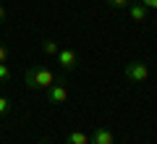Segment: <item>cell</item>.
Listing matches in <instances>:
<instances>
[{
	"instance_id": "cell-1",
	"label": "cell",
	"mask_w": 157,
	"mask_h": 144,
	"mask_svg": "<svg viewBox=\"0 0 157 144\" xmlns=\"http://www.w3.org/2000/svg\"><path fill=\"white\" fill-rule=\"evenodd\" d=\"M55 73L45 66H29L26 68V87L29 89H47L50 84H55Z\"/></svg>"
},
{
	"instance_id": "cell-2",
	"label": "cell",
	"mask_w": 157,
	"mask_h": 144,
	"mask_svg": "<svg viewBox=\"0 0 157 144\" xmlns=\"http://www.w3.org/2000/svg\"><path fill=\"white\" fill-rule=\"evenodd\" d=\"M123 73H126V79L141 84V81H147V79H149V66H147L144 60H131V63H126Z\"/></svg>"
},
{
	"instance_id": "cell-3",
	"label": "cell",
	"mask_w": 157,
	"mask_h": 144,
	"mask_svg": "<svg viewBox=\"0 0 157 144\" xmlns=\"http://www.w3.org/2000/svg\"><path fill=\"white\" fill-rule=\"evenodd\" d=\"M47 100L52 105H60V102L68 100V89H66V79H55V84L47 87Z\"/></svg>"
},
{
	"instance_id": "cell-4",
	"label": "cell",
	"mask_w": 157,
	"mask_h": 144,
	"mask_svg": "<svg viewBox=\"0 0 157 144\" xmlns=\"http://www.w3.org/2000/svg\"><path fill=\"white\" fill-rule=\"evenodd\" d=\"M58 63H60V68L63 71H73V68L78 66V58H76V53L73 50H58Z\"/></svg>"
},
{
	"instance_id": "cell-5",
	"label": "cell",
	"mask_w": 157,
	"mask_h": 144,
	"mask_svg": "<svg viewBox=\"0 0 157 144\" xmlns=\"http://www.w3.org/2000/svg\"><path fill=\"white\" fill-rule=\"evenodd\" d=\"M89 144H115V136H113L107 128H102V126H97L94 131L89 134Z\"/></svg>"
},
{
	"instance_id": "cell-6",
	"label": "cell",
	"mask_w": 157,
	"mask_h": 144,
	"mask_svg": "<svg viewBox=\"0 0 157 144\" xmlns=\"http://www.w3.org/2000/svg\"><path fill=\"white\" fill-rule=\"evenodd\" d=\"M66 144H89V134H84V131H78V128H73V131H68Z\"/></svg>"
},
{
	"instance_id": "cell-7",
	"label": "cell",
	"mask_w": 157,
	"mask_h": 144,
	"mask_svg": "<svg viewBox=\"0 0 157 144\" xmlns=\"http://www.w3.org/2000/svg\"><path fill=\"white\" fill-rule=\"evenodd\" d=\"M128 13H131V18L134 21H147V8L141 6V3H128Z\"/></svg>"
},
{
	"instance_id": "cell-8",
	"label": "cell",
	"mask_w": 157,
	"mask_h": 144,
	"mask_svg": "<svg viewBox=\"0 0 157 144\" xmlns=\"http://www.w3.org/2000/svg\"><path fill=\"white\" fill-rule=\"evenodd\" d=\"M58 50H60V45H58L55 39H45V42H42V53H45V55H58Z\"/></svg>"
},
{
	"instance_id": "cell-9",
	"label": "cell",
	"mask_w": 157,
	"mask_h": 144,
	"mask_svg": "<svg viewBox=\"0 0 157 144\" xmlns=\"http://www.w3.org/2000/svg\"><path fill=\"white\" fill-rule=\"evenodd\" d=\"M11 81V68H8V63H0V84Z\"/></svg>"
},
{
	"instance_id": "cell-10",
	"label": "cell",
	"mask_w": 157,
	"mask_h": 144,
	"mask_svg": "<svg viewBox=\"0 0 157 144\" xmlns=\"http://www.w3.org/2000/svg\"><path fill=\"white\" fill-rule=\"evenodd\" d=\"M11 107H13V102L8 100V97H3V94H0V115H6V113H11Z\"/></svg>"
},
{
	"instance_id": "cell-11",
	"label": "cell",
	"mask_w": 157,
	"mask_h": 144,
	"mask_svg": "<svg viewBox=\"0 0 157 144\" xmlns=\"http://www.w3.org/2000/svg\"><path fill=\"white\" fill-rule=\"evenodd\" d=\"M131 0H107V6L110 8H128Z\"/></svg>"
},
{
	"instance_id": "cell-12",
	"label": "cell",
	"mask_w": 157,
	"mask_h": 144,
	"mask_svg": "<svg viewBox=\"0 0 157 144\" xmlns=\"http://www.w3.org/2000/svg\"><path fill=\"white\" fill-rule=\"evenodd\" d=\"M139 3L147 8V11H157V0H139Z\"/></svg>"
},
{
	"instance_id": "cell-13",
	"label": "cell",
	"mask_w": 157,
	"mask_h": 144,
	"mask_svg": "<svg viewBox=\"0 0 157 144\" xmlns=\"http://www.w3.org/2000/svg\"><path fill=\"white\" fill-rule=\"evenodd\" d=\"M6 60H8V47L0 45V63H6Z\"/></svg>"
},
{
	"instance_id": "cell-14",
	"label": "cell",
	"mask_w": 157,
	"mask_h": 144,
	"mask_svg": "<svg viewBox=\"0 0 157 144\" xmlns=\"http://www.w3.org/2000/svg\"><path fill=\"white\" fill-rule=\"evenodd\" d=\"M3 21H6V8L0 6V24H3Z\"/></svg>"
},
{
	"instance_id": "cell-15",
	"label": "cell",
	"mask_w": 157,
	"mask_h": 144,
	"mask_svg": "<svg viewBox=\"0 0 157 144\" xmlns=\"http://www.w3.org/2000/svg\"><path fill=\"white\" fill-rule=\"evenodd\" d=\"M0 131H3V121H0Z\"/></svg>"
}]
</instances>
